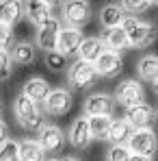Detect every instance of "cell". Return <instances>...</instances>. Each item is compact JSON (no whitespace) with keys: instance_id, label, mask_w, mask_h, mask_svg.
<instances>
[{"instance_id":"cell-19","label":"cell","mask_w":158,"mask_h":161,"mask_svg":"<svg viewBox=\"0 0 158 161\" xmlns=\"http://www.w3.org/2000/svg\"><path fill=\"white\" fill-rule=\"evenodd\" d=\"M132 133H134V129H132L130 124H128L124 118H117V120H113V122H110L108 139H110V144H113V146H126V144H128V139L132 137Z\"/></svg>"},{"instance_id":"cell-6","label":"cell","mask_w":158,"mask_h":161,"mask_svg":"<svg viewBox=\"0 0 158 161\" xmlns=\"http://www.w3.org/2000/svg\"><path fill=\"white\" fill-rule=\"evenodd\" d=\"M143 96H145L143 85H141L139 80H132V79L119 83L117 89H115V100L126 109L134 107V105H141V103H143Z\"/></svg>"},{"instance_id":"cell-7","label":"cell","mask_w":158,"mask_h":161,"mask_svg":"<svg viewBox=\"0 0 158 161\" xmlns=\"http://www.w3.org/2000/svg\"><path fill=\"white\" fill-rule=\"evenodd\" d=\"M37 144L41 146L43 153L54 155V153H61L63 146H65V133L56 126V124H43L41 131H39V139Z\"/></svg>"},{"instance_id":"cell-4","label":"cell","mask_w":158,"mask_h":161,"mask_svg":"<svg viewBox=\"0 0 158 161\" xmlns=\"http://www.w3.org/2000/svg\"><path fill=\"white\" fill-rule=\"evenodd\" d=\"M63 20L69 28H82L91 20V4L82 0H67L63 2Z\"/></svg>"},{"instance_id":"cell-18","label":"cell","mask_w":158,"mask_h":161,"mask_svg":"<svg viewBox=\"0 0 158 161\" xmlns=\"http://www.w3.org/2000/svg\"><path fill=\"white\" fill-rule=\"evenodd\" d=\"M24 15V4L22 2H11V0H2L0 2V24L13 28Z\"/></svg>"},{"instance_id":"cell-3","label":"cell","mask_w":158,"mask_h":161,"mask_svg":"<svg viewBox=\"0 0 158 161\" xmlns=\"http://www.w3.org/2000/svg\"><path fill=\"white\" fill-rule=\"evenodd\" d=\"M100 79L98 76V70L93 63H87V61H76L69 65L67 70V80L74 89H89L91 85H95V80Z\"/></svg>"},{"instance_id":"cell-32","label":"cell","mask_w":158,"mask_h":161,"mask_svg":"<svg viewBox=\"0 0 158 161\" xmlns=\"http://www.w3.org/2000/svg\"><path fill=\"white\" fill-rule=\"evenodd\" d=\"M7 139H9V126L4 120H0V144H4Z\"/></svg>"},{"instance_id":"cell-11","label":"cell","mask_w":158,"mask_h":161,"mask_svg":"<svg viewBox=\"0 0 158 161\" xmlns=\"http://www.w3.org/2000/svg\"><path fill=\"white\" fill-rule=\"evenodd\" d=\"M82 31L78 28H61V33H59V39H56V53H61L63 57H69V54H76L80 48V44H82Z\"/></svg>"},{"instance_id":"cell-29","label":"cell","mask_w":158,"mask_h":161,"mask_svg":"<svg viewBox=\"0 0 158 161\" xmlns=\"http://www.w3.org/2000/svg\"><path fill=\"white\" fill-rule=\"evenodd\" d=\"M46 65L52 70V72H61V70H65V57L61 53H56V50H52V53H46Z\"/></svg>"},{"instance_id":"cell-13","label":"cell","mask_w":158,"mask_h":161,"mask_svg":"<svg viewBox=\"0 0 158 161\" xmlns=\"http://www.w3.org/2000/svg\"><path fill=\"white\" fill-rule=\"evenodd\" d=\"M67 139L76 150H84L91 144V133H89V120L87 118H76L67 131Z\"/></svg>"},{"instance_id":"cell-27","label":"cell","mask_w":158,"mask_h":161,"mask_svg":"<svg viewBox=\"0 0 158 161\" xmlns=\"http://www.w3.org/2000/svg\"><path fill=\"white\" fill-rule=\"evenodd\" d=\"M11 72H13L11 54H9V50H0V83L11 79Z\"/></svg>"},{"instance_id":"cell-12","label":"cell","mask_w":158,"mask_h":161,"mask_svg":"<svg viewBox=\"0 0 158 161\" xmlns=\"http://www.w3.org/2000/svg\"><path fill=\"white\" fill-rule=\"evenodd\" d=\"M113 105H115V100H113L108 94H91V96L84 100L82 111H84V118L110 115V113H113Z\"/></svg>"},{"instance_id":"cell-21","label":"cell","mask_w":158,"mask_h":161,"mask_svg":"<svg viewBox=\"0 0 158 161\" xmlns=\"http://www.w3.org/2000/svg\"><path fill=\"white\" fill-rule=\"evenodd\" d=\"M102 39V44H104V50L108 53H121V50H126L128 48V37H126V31L119 26V28H110V31H106L104 37H100Z\"/></svg>"},{"instance_id":"cell-15","label":"cell","mask_w":158,"mask_h":161,"mask_svg":"<svg viewBox=\"0 0 158 161\" xmlns=\"http://www.w3.org/2000/svg\"><path fill=\"white\" fill-rule=\"evenodd\" d=\"M24 13L28 15V20L37 26L46 24L48 20H52V2L46 0H30L24 2Z\"/></svg>"},{"instance_id":"cell-2","label":"cell","mask_w":158,"mask_h":161,"mask_svg":"<svg viewBox=\"0 0 158 161\" xmlns=\"http://www.w3.org/2000/svg\"><path fill=\"white\" fill-rule=\"evenodd\" d=\"M13 113L24 131H41V126L46 124L43 111L39 109V105H35L33 100H28L22 94L13 100Z\"/></svg>"},{"instance_id":"cell-14","label":"cell","mask_w":158,"mask_h":161,"mask_svg":"<svg viewBox=\"0 0 158 161\" xmlns=\"http://www.w3.org/2000/svg\"><path fill=\"white\" fill-rule=\"evenodd\" d=\"M93 65H95V70H98V76L113 79V76H117V74L121 72L124 61H121V57H119L117 53H108V50H104Z\"/></svg>"},{"instance_id":"cell-23","label":"cell","mask_w":158,"mask_h":161,"mask_svg":"<svg viewBox=\"0 0 158 161\" xmlns=\"http://www.w3.org/2000/svg\"><path fill=\"white\" fill-rule=\"evenodd\" d=\"M124 18H126V13L119 9V4H106L104 9L100 11V24H102L106 31L119 28L121 22H124Z\"/></svg>"},{"instance_id":"cell-28","label":"cell","mask_w":158,"mask_h":161,"mask_svg":"<svg viewBox=\"0 0 158 161\" xmlns=\"http://www.w3.org/2000/svg\"><path fill=\"white\" fill-rule=\"evenodd\" d=\"M119 4V9L124 11V13H132V18L136 15V13H141V11H147L150 7H154V2H128V0H124V2H117Z\"/></svg>"},{"instance_id":"cell-1","label":"cell","mask_w":158,"mask_h":161,"mask_svg":"<svg viewBox=\"0 0 158 161\" xmlns=\"http://www.w3.org/2000/svg\"><path fill=\"white\" fill-rule=\"evenodd\" d=\"M121 28L126 31V37H128V46L132 48H147L156 42L158 37V28L152 26V24H145L132 15H126L124 22H121Z\"/></svg>"},{"instance_id":"cell-20","label":"cell","mask_w":158,"mask_h":161,"mask_svg":"<svg viewBox=\"0 0 158 161\" xmlns=\"http://www.w3.org/2000/svg\"><path fill=\"white\" fill-rule=\"evenodd\" d=\"M11 61L18 63V65H30L37 57V46L30 44V42H18L11 46Z\"/></svg>"},{"instance_id":"cell-31","label":"cell","mask_w":158,"mask_h":161,"mask_svg":"<svg viewBox=\"0 0 158 161\" xmlns=\"http://www.w3.org/2000/svg\"><path fill=\"white\" fill-rule=\"evenodd\" d=\"M13 46V28L0 24V50H7Z\"/></svg>"},{"instance_id":"cell-36","label":"cell","mask_w":158,"mask_h":161,"mask_svg":"<svg viewBox=\"0 0 158 161\" xmlns=\"http://www.w3.org/2000/svg\"><path fill=\"white\" fill-rule=\"evenodd\" d=\"M46 161H61V159H46Z\"/></svg>"},{"instance_id":"cell-35","label":"cell","mask_w":158,"mask_h":161,"mask_svg":"<svg viewBox=\"0 0 158 161\" xmlns=\"http://www.w3.org/2000/svg\"><path fill=\"white\" fill-rule=\"evenodd\" d=\"M61 161H80V159H76V157H65V159H61Z\"/></svg>"},{"instance_id":"cell-22","label":"cell","mask_w":158,"mask_h":161,"mask_svg":"<svg viewBox=\"0 0 158 161\" xmlns=\"http://www.w3.org/2000/svg\"><path fill=\"white\" fill-rule=\"evenodd\" d=\"M136 74L145 83H154L158 79V54H145L136 63Z\"/></svg>"},{"instance_id":"cell-9","label":"cell","mask_w":158,"mask_h":161,"mask_svg":"<svg viewBox=\"0 0 158 161\" xmlns=\"http://www.w3.org/2000/svg\"><path fill=\"white\" fill-rule=\"evenodd\" d=\"M154 118H156L154 109L150 107L147 103H141V105H134V107L126 109V118L124 120L130 124L134 131H141V129H150Z\"/></svg>"},{"instance_id":"cell-34","label":"cell","mask_w":158,"mask_h":161,"mask_svg":"<svg viewBox=\"0 0 158 161\" xmlns=\"http://www.w3.org/2000/svg\"><path fill=\"white\" fill-rule=\"evenodd\" d=\"M152 87H154V92H156V94H158V79L154 80V83H152Z\"/></svg>"},{"instance_id":"cell-37","label":"cell","mask_w":158,"mask_h":161,"mask_svg":"<svg viewBox=\"0 0 158 161\" xmlns=\"http://www.w3.org/2000/svg\"><path fill=\"white\" fill-rule=\"evenodd\" d=\"M0 115H2V103H0Z\"/></svg>"},{"instance_id":"cell-24","label":"cell","mask_w":158,"mask_h":161,"mask_svg":"<svg viewBox=\"0 0 158 161\" xmlns=\"http://www.w3.org/2000/svg\"><path fill=\"white\" fill-rule=\"evenodd\" d=\"M20 144V161H46V153L37 144V139H22Z\"/></svg>"},{"instance_id":"cell-10","label":"cell","mask_w":158,"mask_h":161,"mask_svg":"<svg viewBox=\"0 0 158 161\" xmlns=\"http://www.w3.org/2000/svg\"><path fill=\"white\" fill-rule=\"evenodd\" d=\"M61 20H48L46 24H41L39 31H37V48H41V50H46V53H52L56 50V39H59V33H61Z\"/></svg>"},{"instance_id":"cell-30","label":"cell","mask_w":158,"mask_h":161,"mask_svg":"<svg viewBox=\"0 0 158 161\" xmlns=\"http://www.w3.org/2000/svg\"><path fill=\"white\" fill-rule=\"evenodd\" d=\"M130 159V150L126 146H110L106 153V161H128Z\"/></svg>"},{"instance_id":"cell-33","label":"cell","mask_w":158,"mask_h":161,"mask_svg":"<svg viewBox=\"0 0 158 161\" xmlns=\"http://www.w3.org/2000/svg\"><path fill=\"white\" fill-rule=\"evenodd\" d=\"M128 161H154V157H143V155H130Z\"/></svg>"},{"instance_id":"cell-26","label":"cell","mask_w":158,"mask_h":161,"mask_svg":"<svg viewBox=\"0 0 158 161\" xmlns=\"http://www.w3.org/2000/svg\"><path fill=\"white\" fill-rule=\"evenodd\" d=\"M0 161H20V144L15 139L0 144Z\"/></svg>"},{"instance_id":"cell-25","label":"cell","mask_w":158,"mask_h":161,"mask_svg":"<svg viewBox=\"0 0 158 161\" xmlns=\"http://www.w3.org/2000/svg\"><path fill=\"white\" fill-rule=\"evenodd\" d=\"M89 120V133L91 139H108V131H110V115H95V118H87Z\"/></svg>"},{"instance_id":"cell-5","label":"cell","mask_w":158,"mask_h":161,"mask_svg":"<svg viewBox=\"0 0 158 161\" xmlns=\"http://www.w3.org/2000/svg\"><path fill=\"white\" fill-rule=\"evenodd\" d=\"M130 155H143V157H154L158 148V139L156 133L152 129H141V131H134L132 137L128 139V146Z\"/></svg>"},{"instance_id":"cell-8","label":"cell","mask_w":158,"mask_h":161,"mask_svg":"<svg viewBox=\"0 0 158 161\" xmlns=\"http://www.w3.org/2000/svg\"><path fill=\"white\" fill-rule=\"evenodd\" d=\"M72 105H74V98H72V92H67V89H52V92L48 94L46 103H43L46 113L52 115V118L65 115V113L72 109Z\"/></svg>"},{"instance_id":"cell-17","label":"cell","mask_w":158,"mask_h":161,"mask_svg":"<svg viewBox=\"0 0 158 161\" xmlns=\"http://www.w3.org/2000/svg\"><path fill=\"white\" fill-rule=\"evenodd\" d=\"M104 53V44L100 37H84L78 48V61H87V63H95L100 59V54Z\"/></svg>"},{"instance_id":"cell-16","label":"cell","mask_w":158,"mask_h":161,"mask_svg":"<svg viewBox=\"0 0 158 161\" xmlns=\"http://www.w3.org/2000/svg\"><path fill=\"white\" fill-rule=\"evenodd\" d=\"M50 92H52V89H50L48 80L41 79V76L28 79L26 83H24V87H22V96H26L28 100H33L35 105L46 103V98H48V94H50Z\"/></svg>"}]
</instances>
